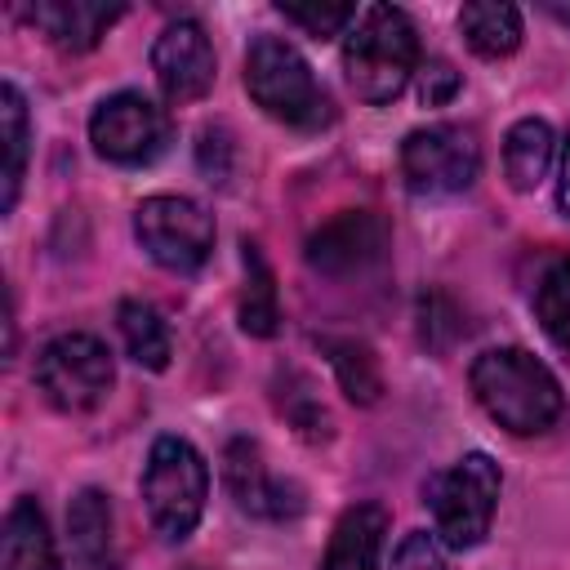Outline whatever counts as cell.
<instances>
[{"mask_svg": "<svg viewBox=\"0 0 570 570\" xmlns=\"http://www.w3.org/2000/svg\"><path fill=\"white\" fill-rule=\"evenodd\" d=\"M383 534H387V512L379 503H352L334 521L321 570H379Z\"/></svg>", "mask_w": 570, "mask_h": 570, "instance_id": "cell-15", "label": "cell"}, {"mask_svg": "<svg viewBox=\"0 0 570 570\" xmlns=\"http://www.w3.org/2000/svg\"><path fill=\"white\" fill-rule=\"evenodd\" d=\"M116 383V361L94 334H58L36 356V387L62 414H85L107 401Z\"/></svg>", "mask_w": 570, "mask_h": 570, "instance_id": "cell-6", "label": "cell"}, {"mask_svg": "<svg viewBox=\"0 0 570 570\" xmlns=\"http://www.w3.org/2000/svg\"><path fill=\"white\" fill-rule=\"evenodd\" d=\"M232 156H236V147H232V134L223 129V125H205L200 129V147H196V165H200V174L209 178V183H227L232 178Z\"/></svg>", "mask_w": 570, "mask_h": 570, "instance_id": "cell-27", "label": "cell"}, {"mask_svg": "<svg viewBox=\"0 0 570 570\" xmlns=\"http://www.w3.org/2000/svg\"><path fill=\"white\" fill-rule=\"evenodd\" d=\"M387 254V223L370 209H343L334 214L330 223H321L312 236H307V267L330 276V281H347V276H361L370 272L374 263H383Z\"/></svg>", "mask_w": 570, "mask_h": 570, "instance_id": "cell-10", "label": "cell"}, {"mask_svg": "<svg viewBox=\"0 0 570 570\" xmlns=\"http://www.w3.org/2000/svg\"><path fill=\"white\" fill-rule=\"evenodd\" d=\"M534 316L543 334L570 352V258H552L534 285Z\"/></svg>", "mask_w": 570, "mask_h": 570, "instance_id": "cell-24", "label": "cell"}, {"mask_svg": "<svg viewBox=\"0 0 570 570\" xmlns=\"http://www.w3.org/2000/svg\"><path fill=\"white\" fill-rule=\"evenodd\" d=\"M134 236L165 272H196L214 249V218L187 196H147L134 209Z\"/></svg>", "mask_w": 570, "mask_h": 570, "instance_id": "cell-8", "label": "cell"}, {"mask_svg": "<svg viewBox=\"0 0 570 570\" xmlns=\"http://www.w3.org/2000/svg\"><path fill=\"white\" fill-rule=\"evenodd\" d=\"M0 566L4 570H62L53 552L49 521L36 499H18L4 512V534H0Z\"/></svg>", "mask_w": 570, "mask_h": 570, "instance_id": "cell-16", "label": "cell"}, {"mask_svg": "<svg viewBox=\"0 0 570 570\" xmlns=\"http://www.w3.org/2000/svg\"><path fill=\"white\" fill-rule=\"evenodd\" d=\"M120 13H125V4H116V0H111V4H107V0H36V4L22 9V18H27L36 31H45V36H49L58 49H67V53L94 49Z\"/></svg>", "mask_w": 570, "mask_h": 570, "instance_id": "cell-13", "label": "cell"}, {"mask_svg": "<svg viewBox=\"0 0 570 570\" xmlns=\"http://www.w3.org/2000/svg\"><path fill=\"white\" fill-rule=\"evenodd\" d=\"M499 490H503L499 463L490 454H481V450L454 459L445 472H432L428 485H423V503L432 512L436 539L445 548H454V552L476 548L490 534V521H494V508H499Z\"/></svg>", "mask_w": 570, "mask_h": 570, "instance_id": "cell-4", "label": "cell"}, {"mask_svg": "<svg viewBox=\"0 0 570 570\" xmlns=\"http://www.w3.org/2000/svg\"><path fill=\"white\" fill-rule=\"evenodd\" d=\"M276 9H281L285 22L303 27V31L316 36V40H330V36H338L343 27L356 22V4H285V0H281Z\"/></svg>", "mask_w": 570, "mask_h": 570, "instance_id": "cell-26", "label": "cell"}, {"mask_svg": "<svg viewBox=\"0 0 570 570\" xmlns=\"http://www.w3.org/2000/svg\"><path fill=\"white\" fill-rule=\"evenodd\" d=\"M401 174L414 196H454L468 191L481 174V142L468 125H428L405 134Z\"/></svg>", "mask_w": 570, "mask_h": 570, "instance_id": "cell-7", "label": "cell"}, {"mask_svg": "<svg viewBox=\"0 0 570 570\" xmlns=\"http://www.w3.org/2000/svg\"><path fill=\"white\" fill-rule=\"evenodd\" d=\"M245 89L249 98L289 129H325L334 120V102L325 85L312 76L307 58L281 36H254L245 49Z\"/></svg>", "mask_w": 570, "mask_h": 570, "instance_id": "cell-3", "label": "cell"}, {"mask_svg": "<svg viewBox=\"0 0 570 570\" xmlns=\"http://www.w3.org/2000/svg\"><path fill=\"white\" fill-rule=\"evenodd\" d=\"M312 343L325 352V361H330V370H334V379H338L347 401L374 405L383 396V370H379V356L370 352V343L347 338V334H316Z\"/></svg>", "mask_w": 570, "mask_h": 570, "instance_id": "cell-17", "label": "cell"}, {"mask_svg": "<svg viewBox=\"0 0 570 570\" xmlns=\"http://www.w3.org/2000/svg\"><path fill=\"white\" fill-rule=\"evenodd\" d=\"M459 334H463V321H459L454 298L441 294V289L423 294V298H419V338H423V347H432V352H450Z\"/></svg>", "mask_w": 570, "mask_h": 570, "instance_id": "cell-25", "label": "cell"}, {"mask_svg": "<svg viewBox=\"0 0 570 570\" xmlns=\"http://www.w3.org/2000/svg\"><path fill=\"white\" fill-rule=\"evenodd\" d=\"M205 494H209V468L200 450L183 436H156L142 463V508L151 530L165 543H183L205 512Z\"/></svg>", "mask_w": 570, "mask_h": 570, "instance_id": "cell-5", "label": "cell"}, {"mask_svg": "<svg viewBox=\"0 0 570 570\" xmlns=\"http://www.w3.org/2000/svg\"><path fill=\"white\" fill-rule=\"evenodd\" d=\"M245 263V289H240V330L254 338H272L281 330V303H276V276L263 258L258 240H240Z\"/></svg>", "mask_w": 570, "mask_h": 570, "instance_id": "cell-20", "label": "cell"}, {"mask_svg": "<svg viewBox=\"0 0 570 570\" xmlns=\"http://www.w3.org/2000/svg\"><path fill=\"white\" fill-rule=\"evenodd\" d=\"M214 45L205 36V27L196 18H178L169 22L156 45H151V76L165 94V102L183 107V102H196L214 89Z\"/></svg>", "mask_w": 570, "mask_h": 570, "instance_id": "cell-11", "label": "cell"}, {"mask_svg": "<svg viewBox=\"0 0 570 570\" xmlns=\"http://www.w3.org/2000/svg\"><path fill=\"white\" fill-rule=\"evenodd\" d=\"M67 534H71V561L76 570H120L116 548V517L111 499L94 485H85L67 508Z\"/></svg>", "mask_w": 570, "mask_h": 570, "instance_id": "cell-14", "label": "cell"}, {"mask_svg": "<svg viewBox=\"0 0 570 570\" xmlns=\"http://www.w3.org/2000/svg\"><path fill=\"white\" fill-rule=\"evenodd\" d=\"M468 383H472L476 405L512 436L548 432L566 410L557 374L525 347H490V352H481L472 361V370H468Z\"/></svg>", "mask_w": 570, "mask_h": 570, "instance_id": "cell-1", "label": "cell"}, {"mask_svg": "<svg viewBox=\"0 0 570 570\" xmlns=\"http://www.w3.org/2000/svg\"><path fill=\"white\" fill-rule=\"evenodd\" d=\"M0 138H4V191H0V209L9 214L18 205V187L27 174V151H31V116L22 102V89L13 80H4L0 89Z\"/></svg>", "mask_w": 570, "mask_h": 570, "instance_id": "cell-22", "label": "cell"}, {"mask_svg": "<svg viewBox=\"0 0 570 570\" xmlns=\"http://www.w3.org/2000/svg\"><path fill=\"white\" fill-rule=\"evenodd\" d=\"M89 142L111 165H147L165 151L169 120L151 98L120 89V94L102 98L98 111L89 116Z\"/></svg>", "mask_w": 570, "mask_h": 570, "instance_id": "cell-9", "label": "cell"}, {"mask_svg": "<svg viewBox=\"0 0 570 570\" xmlns=\"http://www.w3.org/2000/svg\"><path fill=\"white\" fill-rule=\"evenodd\" d=\"M343 71L361 102H392L419 71V31L410 13L396 4H370L356 13V27L343 40Z\"/></svg>", "mask_w": 570, "mask_h": 570, "instance_id": "cell-2", "label": "cell"}, {"mask_svg": "<svg viewBox=\"0 0 570 570\" xmlns=\"http://www.w3.org/2000/svg\"><path fill=\"white\" fill-rule=\"evenodd\" d=\"M552 125L543 116H521L503 138V174L517 191H534L552 165Z\"/></svg>", "mask_w": 570, "mask_h": 570, "instance_id": "cell-19", "label": "cell"}, {"mask_svg": "<svg viewBox=\"0 0 570 570\" xmlns=\"http://www.w3.org/2000/svg\"><path fill=\"white\" fill-rule=\"evenodd\" d=\"M272 396H276V410L289 419V428H294L303 441L321 445V441L334 436V419H330L325 401L316 396V383H312L303 370H276Z\"/></svg>", "mask_w": 570, "mask_h": 570, "instance_id": "cell-21", "label": "cell"}, {"mask_svg": "<svg viewBox=\"0 0 570 570\" xmlns=\"http://www.w3.org/2000/svg\"><path fill=\"white\" fill-rule=\"evenodd\" d=\"M414 76H419V102H423V107H445V102L459 94V85H463V76H459L445 58H428Z\"/></svg>", "mask_w": 570, "mask_h": 570, "instance_id": "cell-28", "label": "cell"}, {"mask_svg": "<svg viewBox=\"0 0 570 570\" xmlns=\"http://www.w3.org/2000/svg\"><path fill=\"white\" fill-rule=\"evenodd\" d=\"M392 570H450L445 557H441V543L423 530H410L401 543H396V557H392Z\"/></svg>", "mask_w": 570, "mask_h": 570, "instance_id": "cell-29", "label": "cell"}, {"mask_svg": "<svg viewBox=\"0 0 570 570\" xmlns=\"http://www.w3.org/2000/svg\"><path fill=\"white\" fill-rule=\"evenodd\" d=\"M459 31L476 58H508L521 45V9L503 0H468L459 9Z\"/></svg>", "mask_w": 570, "mask_h": 570, "instance_id": "cell-18", "label": "cell"}, {"mask_svg": "<svg viewBox=\"0 0 570 570\" xmlns=\"http://www.w3.org/2000/svg\"><path fill=\"white\" fill-rule=\"evenodd\" d=\"M116 325H120V338H125V352L142 365V370H165L169 356H174V343H169V325L165 316L142 303V298H125L116 307Z\"/></svg>", "mask_w": 570, "mask_h": 570, "instance_id": "cell-23", "label": "cell"}, {"mask_svg": "<svg viewBox=\"0 0 570 570\" xmlns=\"http://www.w3.org/2000/svg\"><path fill=\"white\" fill-rule=\"evenodd\" d=\"M223 485L236 499V508L258 521H289L303 512V490L276 476L249 436H236L223 445Z\"/></svg>", "mask_w": 570, "mask_h": 570, "instance_id": "cell-12", "label": "cell"}, {"mask_svg": "<svg viewBox=\"0 0 570 570\" xmlns=\"http://www.w3.org/2000/svg\"><path fill=\"white\" fill-rule=\"evenodd\" d=\"M557 209L561 218H570V134L561 138V156H557Z\"/></svg>", "mask_w": 570, "mask_h": 570, "instance_id": "cell-30", "label": "cell"}]
</instances>
